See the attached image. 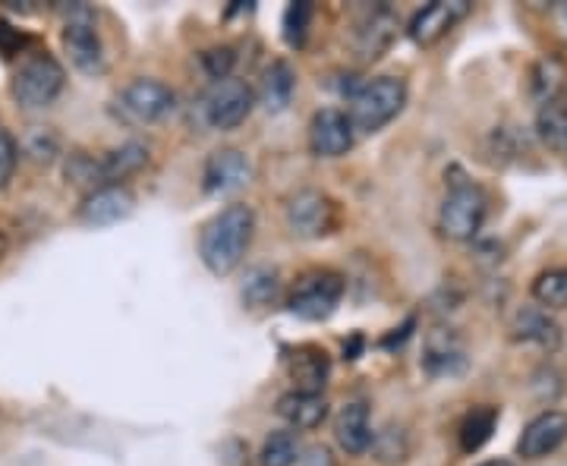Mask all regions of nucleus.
Instances as JSON below:
<instances>
[{
    "instance_id": "obj_1",
    "label": "nucleus",
    "mask_w": 567,
    "mask_h": 466,
    "mask_svg": "<svg viewBox=\"0 0 567 466\" xmlns=\"http://www.w3.org/2000/svg\"><path fill=\"white\" fill-rule=\"evenodd\" d=\"M252 237H256V211L244 203L227 205L203 227L199 259L215 278H227L244 265Z\"/></svg>"
},
{
    "instance_id": "obj_2",
    "label": "nucleus",
    "mask_w": 567,
    "mask_h": 466,
    "mask_svg": "<svg viewBox=\"0 0 567 466\" xmlns=\"http://www.w3.org/2000/svg\"><path fill=\"white\" fill-rule=\"evenodd\" d=\"M406 104V82L398 76H375L360 82L347 95V117L357 133L372 136L394 121Z\"/></svg>"
},
{
    "instance_id": "obj_3",
    "label": "nucleus",
    "mask_w": 567,
    "mask_h": 466,
    "mask_svg": "<svg viewBox=\"0 0 567 466\" xmlns=\"http://www.w3.org/2000/svg\"><path fill=\"white\" fill-rule=\"evenodd\" d=\"M486 215L488 196L483 193V186L470 180H454L439 205V234L454 244H470L483 230Z\"/></svg>"
},
{
    "instance_id": "obj_4",
    "label": "nucleus",
    "mask_w": 567,
    "mask_h": 466,
    "mask_svg": "<svg viewBox=\"0 0 567 466\" xmlns=\"http://www.w3.org/2000/svg\"><path fill=\"white\" fill-rule=\"evenodd\" d=\"M341 300H344V278L338 271L316 268L306 271L287 293V312L303 322H324L338 312Z\"/></svg>"
},
{
    "instance_id": "obj_5",
    "label": "nucleus",
    "mask_w": 567,
    "mask_h": 466,
    "mask_svg": "<svg viewBox=\"0 0 567 466\" xmlns=\"http://www.w3.org/2000/svg\"><path fill=\"white\" fill-rule=\"evenodd\" d=\"M63 17V48L76 70L95 76L104 70V51L99 29H95V10L89 3H61Z\"/></svg>"
},
{
    "instance_id": "obj_6",
    "label": "nucleus",
    "mask_w": 567,
    "mask_h": 466,
    "mask_svg": "<svg viewBox=\"0 0 567 466\" xmlns=\"http://www.w3.org/2000/svg\"><path fill=\"white\" fill-rule=\"evenodd\" d=\"M63 66L48 51H39V54H32V58H25L20 63V70L13 73V85H10V92H13V99L22 104V107H48V104L54 102L58 95H61L63 89Z\"/></svg>"
},
{
    "instance_id": "obj_7",
    "label": "nucleus",
    "mask_w": 567,
    "mask_h": 466,
    "mask_svg": "<svg viewBox=\"0 0 567 466\" xmlns=\"http://www.w3.org/2000/svg\"><path fill=\"white\" fill-rule=\"evenodd\" d=\"M284 218L293 237L322 240L338 227V205L322 189H300L284 205Z\"/></svg>"
},
{
    "instance_id": "obj_8",
    "label": "nucleus",
    "mask_w": 567,
    "mask_h": 466,
    "mask_svg": "<svg viewBox=\"0 0 567 466\" xmlns=\"http://www.w3.org/2000/svg\"><path fill=\"white\" fill-rule=\"evenodd\" d=\"M252 104H256V92L249 89V82L230 80L212 82V89L203 95V117L212 130H237L240 123L252 114Z\"/></svg>"
},
{
    "instance_id": "obj_9",
    "label": "nucleus",
    "mask_w": 567,
    "mask_h": 466,
    "mask_svg": "<svg viewBox=\"0 0 567 466\" xmlns=\"http://www.w3.org/2000/svg\"><path fill=\"white\" fill-rule=\"evenodd\" d=\"M177 107V95L162 80H133L117 95V114L126 123H158Z\"/></svg>"
},
{
    "instance_id": "obj_10",
    "label": "nucleus",
    "mask_w": 567,
    "mask_h": 466,
    "mask_svg": "<svg viewBox=\"0 0 567 466\" xmlns=\"http://www.w3.org/2000/svg\"><path fill=\"white\" fill-rule=\"evenodd\" d=\"M357 130L341 107H322L309 121V152L316 158H341L353 148Z\"/></svg>"
},
{
    "instance_id": "obj_11",
    "label": "nucleus",
    "mask_w": 567,
    "mask_h": 466,
    "mask_svg": "<svg viewBox=\"0 0 567 466\" xmlns=\"http://www.w3.org/2000/svg\"><path fill=\"white\" fill-rule=\"evenodd\" d=\"M470 10H473L470 0H435V3H429V7L413 13V20L406 25V35L416 41L420 48H432V44L445 39Z\"/></svg>"
},
{
    "instance_id": "obj_12",
    "label": "nucleus",
    "mask_w": 567,
    "mask_h": 466,
    "mask_svg": "<svg viewBox=\"0 0 567 466\" xmlns=\"http://www.w3.org/2000/svg\"><path fill=\"white\" fill-rule=\"evenodd\" d=\"M252 177V164L240 148H218L203 167V186L208 196H227L244 189Z\"/></svg>"
},
{
    "instance_id": "obj_13",
    "label": "nucleus",
    "mask_w": 567,
    "mask_h": 466,
    "mask_svg": "<svg viewBox=\"0 0 567 466\" xmlns=\"http://www.w3.org/2000/svg\"><path fill=\"white\" fill-rule=\"evenodd\" d=\"M567 442V413L561 410H546L539 416H533L527 428L517 438V454L524 460H543L548 454H555Z\"/></svg>"
},
{
    "instance_id": "obj_14",
    "label": "nucleus",
    "mask_w": 567,
    "mask_h": 466,
    "mask_svg": "<svg viewBox=\"0 0 567 466\" xmlns=\"http://www.w3.org/2000/svg\"><path fill=\"white\" fill-rule=\"evenodd\" d=\"M136 208V199L126 186H99L80 205V221L89 227H111L126 221Z\"/></svg>"
},
{
    "instance_id": "obj_15",
    "label": "nucleus",
    "mask_w": 567,
    "mask_h": 466,
    "mask_svg": "<svg viewBox=\"0 0 567 466\" xmlns=\"http://www.w3.org/2000/svg\"><path fill=\"white\" fill-rule=\"evenodd\" d=\"M287 365V375L293 382V391H312V394H322L328 385V375H331V360L322 346L303 344L297 350H290L284 356Z\"/></svg>"
},
{
    "instance_id": "obj_16",
    "label": "nucleus",
    "mask_w": 567,
    "mask_h": 466,
    "mask_svg": "<svg viewBox=\"0 0 567 466\" xmlns=\"http://www.w3.org/2000/svg\"><path fill=\"white\" fill-rule=\"evenodd\" d=\"M394 35H398L394 13L388 7H375V10H369L363 20L357 22V29H353V51L363 61H379L391 48Z\"/></svg>"
},
{
    "instance_id": "obj_17",
    "label": "nucleus",
    "mask_w": 567,
    "mask_h": 466,
    "mask_svg": "<svg viewBox=\"0 0 567 466\" xmlns=\"http://www.w3.org/2000/svg\"><path fill=\"white\" fill-rule=\"evenodd\" d=\"M466 365V350L461 344V338L451 331V328H432L429 338H425L423 350V369L435 379H445V375H457L464 372Z\"/></svg>"
},
{
    "instance_id": "obj_18",
    "label": "nucleus",
    "mask_w": 567,
    "mask_h": 466,
    "mask_svg": "<svg viewBox=\"0 0 567 466\" xmlns=\"http://www.w3.org/2000/svg\"><path fill=\"white\" fill-rule=\"evenodd\" d=\"M372 423H369V406L363 401H350L338 410L334 416V442L350 457H363L365 451H372Z\"/></svg>"
},
{
    "instance_id": "obj_19",
    "label": "nucleus",
    "mask_w": 567,
    "mask_h": 466,
    "mask_svg": "<svg viewBox=\"0 0 567 466\" xmlns=\"http://www.w3.org/2000/svg\"><path fill=\"white\" fill-rule=\"evenodd\" d=\"M278 416L293 432H312L328 420V401L312 391H287L278 397Z\"/></svg>"
},
{
    "instance_id": "obj_20",
    "label": "nucleus",
    "mask_w": 567,
    "mask_h": 466,
    "mask_svg": "<svg viewBox=\"0 0 567 466\" xmlns=\"http://www.w3.org/2000/svg\"><path fill=\"white\" fill-rule=\"evenodd\" d=\"M148 164V148L142 143H123L111 148L102 162H95V183L99 186H121V180L133 177Z\"/></svg>"
},
{
    "instance_id": "obj_21",
    "label": "nucleus",
    "mask_w": 567,
    "mask_h": 466,
    "mask_svg": "<svg viewBox=\"0 0 567 466\" xmlns=\"http://www.w3.org/2000/svg\"><path fill=\"white\" fill-rule=\"evenodd\" d=\"M514 338L517 341H529L539 344L543 350H558L561 346V328L548 315L543 306H527L514 315Z\"/></svg>"
},
{
    "instance_id": "obj_22",
    "label": "nucleus",
    "mask_w": 567,
    "mask_h": 466,
    "mask_svg": "<svg viewBox=\"0 0 567 466\" xmlns=\"http://www.w3.org/2000/svg\"><path fill=\"white\" fill-rule=\"evenodd\" d=\"M293 89H297V73L287 61H271L268 70L262 73V85H259V102L265 111L271 114H281L284 107L293 99Z\"/></svg>"
},
{
    "instance_id": "obj_23",
    "label": "nucleus",
    "mask_w": 567,
    "mask_h": 466,
    "mask_svg": "<svg viewBox=\"0 0 567 466\" xmlns=\"http://www.w3.org/2000/svg\"><path fill=\"white\" fill-rule=\"evenodd\" d=\"M495 426H498V406H473L464 416L461 428H457L461 451H464V454H476V451L492 438Z\"/></svg>"
},
{
    "instance_id": "obj_24",
    "label": "nucleus",
    "mask_w": 567,
    "mask_h": 466,
    "mask_svg": "<svg viewBox=\"0 0 567 466\" xmlns=\"http://www.w3.org/2000/svg\"><path fill=\"white\" fill-rule=\"evenodd\" d=\"M303 460V445L293 428H278L262 442L259 466H297Z\"/></svg>"
},
{
    "instance_id": "obj_25",
    "label": "nucleus",
    "mask_w": 567,
    "mask_h": 466,
    "mask_svg": "<svg viewBox=\"0 0 567 466\" xmlns=\"http://www.w3.org/2000/svg\"><path fill=\"white\" fill-rule=\"evenodd\" d=\"M565 80L567 66L558 61V58H543V61L533 66V82H529V89H533V99L539 102V107L561 99Z\"/></svg>"
},
{
    "instance_id": "obj_26",
    "label": "nucleus",
    "mask_w": 567,
    "mask_h": 466,
    "mask_svg": "<svg viewBox=\"0 0 567 466\" xmlns=\"http://www.w3.org/2000/svg\"><path fill=\"white\" fill-rule=\"evenodd\" d=\"M536 130H539V139L555 148V152H567V107L565 99L558 102L543 104L539 107V117H536Z\"/></svg>"
},
{
    "instance_id": "obj_27",
    "label": "nucleus",
    "mask_w": 567,
    "mask_h": 466,
    "mask_svg": "<svg viewBox=\"0 0 567 466\" xmlns=\"http://www.w3.org/2000/svg\"><path fill=\"white\" fill-rule=\"evenodd\" d=\"M278 271L268 268V265H256L249 268L244 278V300L249 306H268L275 297H278Z\"/></svg>"
},
{
    "instance_id": "obj_28",
    "label": "nucleus",
    "mask_w": 567,
    "mask_h": 466,
    "mask_svg": "<svg viewBox=\"0 0 567 466\" xmlns=\"http://www.w3.org/2000/svg\"><path fill=\"white\" fill-rule=\"evenodd\" d=\"M533 300L543 309H567V268H548L533 281Z\"/></svg>"
},
{
    "instance_id": "obj_29",
    "label": "nucleus",
    "mask_w": 567,
    "mask_h": 466,
    "mask_svg": "<svg viewBox=\"0 0 567 466\" xmlns=\"http://www.w3.org/2000/svg\"><path fill=\"white\" fill-rule=\"evenodd\" d=\"M309 25H312V3L309 0H297L284 10V41L290 48H303L306 35H309Z\"/></svg>"
},
{
    "instance_id": "obj_30",
    "label": "nucleus",
    "mask_w": 567,
    "mask_h": 466,
    "mask_svg": "<svg viewBox=\"0 0 567 466\" xmlns=\"http://www.w3.org/2000/svg\"><path fill=\"white\" fill-rule=\"evenodd\" d=\"M372 454L382 464H401L406 457V432L401 426H388L382 432H375L372 438Z\"/></svg>"
},
{
    "instance_id": "obj_31",
    "label": "nucleus",
    "mask_w": 567,
    "mask_h": 466,
    "mask_svg": "<svg viewBox=\"0 0 567 466\" xmlns=\"http://www.w3.org/2000/svg\"><path fill=\"white\" fill-rule=\"evenodd\" d=\"M199 63H203L205 76L212 82L230 80L234 76V66H237V51L230 44H215L199 54Z\"/></svg>"
},
{
    "instance_id": "obj_32",
    "label": "nucleus",
    "mask_w": 567,
    "mask_h": 466,
    "mask_svg": "<svg viewBox=\"0 0 567 466\" xmlns=\"http://www.w3.org/2000/svg\"><path fill=\"white\" fill-rule=\"evenodd\" d=\"M22 152L39 164L54 162V155H58V136L51 130H44V126H32L22 136Z\"/></svg>"
},
{
    "instance_id": "obj_33",
    "label": "nucleus",
    "mask_w": 567,
    "mask_h": 466,
    "mask_svg": "<svg viewBox=\"0 0 567 466\" xmlns=\"http://www.w3.org/2000/svg\"><path fill=\"white\" fill-rule=\"evenodd\" d=\"M17 162H20V145H17V139L0 126V189L13 180Z\"/></svg>"
},
{
    "instance_id": "obj_34",
    "label": "nucleus",
    "mask_w": 567,
    "mask_h": 466,
    "mask_svg": "<svg viewBox=\"0 0 567 466\" xmlns=\"http://www.w3.org/2000/svg\"><path fill=\"white\" fill-rule=\"evenodd\" d=\"M300 466H338V460H334L331 447L312 445L303 451V460H300Z\"/></svg>"
},
{
    "instance_id": "obj_35",
    "label": "nucleus",
    "mask_w": 567,
    "mask_h": 466,
    "mask_svg": "<svg viewBox=\"0 0 567 466\" xmlns=\"http://www.w3.org/2000/svg\"><path fill=\"white\" fill-rule=\"evenodd\" d=\"M555 25H558V32H561V35H565V41H567V0H565V3H558V7H555Z\"/></svg>"
},
{
    "instance_id": "obj_36",
    "label": "nucleus",
    "mask_w": 567,
    "mask_h": 466,
    "mask_svg": "<svg viewBox=\"0 0 567 466\" xmlns=\"http://www.w3.org/2000/svg\"><path fill=\"white\" fill-rule=\"evenodd\" d=\"M480 466H514L511 460H486V464H480Z\"/></svg>"
},
{
    "instance_id": "obj_37",
    "label": "nucleus",
    "mask_w": 567,
    "mask_h": 466,
    "mask_svg": "<svg viewBox=\"0 0 567 466\" xmlns=\"http://www.w3.org/2000/svg\"><path fill=\"white\" fill-rule=\"evenodd\" d=\"M565 107H567V99H565Z\"/></svg>"
}]
</instances>
